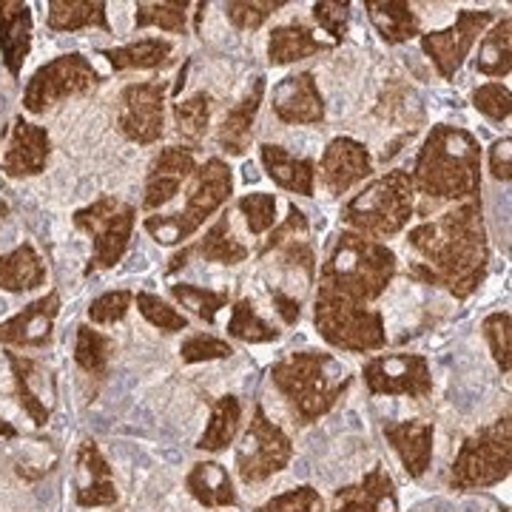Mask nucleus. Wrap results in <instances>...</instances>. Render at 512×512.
Here are the masks:
<instances>
[{
    "instance_id": "51",
    "label": "nucleus",
    "mask_w": 512,
    "mask_h": 512,
    "mask_svg": "<svg viewBox=\"0 0 512 512\" xmlns=\"http://www.w3.org/2000/svg\"><path fill=\"white\" fill-rule=\"evenodd\" d=\"M117 498L120 495H117L114 481H89V484L77 487V493H74L77 507H86V510H92V507H114Z\"/></svg>"
},
{
    "instance_id": "3",
    "label": "nucleus",
    "mask_w": 512,
    "mask_h": 512,
    "mask_svg": "<svg viewBox=\"0 0 512 512\" xmlns=\"http://www.w3.org/2000/svg\"><path fill=\"white\" fill-rule=\"evenodd\" d=\"M271 382L291 404L296 424L308 427L336 407L353 384V376L333 353L299 350L271 367Z\"/></svg>"
},
{
    "instance_id": "44",
    "label": "nucleus",
    "mask_w": 512,
    "mask_h": 512,
    "mask_svg": "<svg viewBox=\"0 0 512 512\" xmlns=\"http://www.w3.org/2000/svg\"><path fill=\"white\" fill-rule=\"evenodd\" d=\"M239 214L245 217V225L254 237H262L265 231H271L276 225V197L265 191H254L237 200Z\"/></svg>"
},
{
    "instance_id": "17",
    "label": "nucleus",
    "mask_w": 512,
    "mask_h": 512,
    "mask_svg": "<svg viewBox=\"0 0 512 512\" xmlns=\"http://www.w3.org/2000/svg\"><path fill=\"white\" fill-rule=\"evenodd\" d=\"M60 313V293L49 291L35 299L12 319L0 322V345L6 348H46L52 342L55 319Z\"/></svg>"
},
{
    "instance_id": "5",
    "label": "nucleus",
    "mask_w": 512,
    "mask_h": 512,
    "mask_svg": "<svg viewBox=\"0 0 512 512\" xmlns=\"http://www.w3.org/2000/svg\"><path fill=\"white\" fill-rule=\"evenodd\" d=\"M413 214H416V188L410 180V171L393 168L365 185L353 200L345 202L342 222L356 234L384 239L402 234L407 222L413 220Z\"/></svg>"
},
{
    "instance_id": "25",
    "label": "nucleus",
    "mask_w": 512,
    "mask_h": 512,
    "mask_svg": "<svg viewBox=\"0 0 512 512\" xmlns=\"http://www.w3.org/2000/svg\"><path fill=\"white\" fill-rule=\"evenodd\" d=\"M262 97H265V77H256L248 94L222 117L220 131H217V146L225 154L245 157V151L251 146V134H254V123L256 114H259V106H262Z\"/></svg>"
},
{
    "instance_id": "38",
    "label": "nucleus",
    "mask_w": 512,
    "mask_h": 512,
    "mask_svg": "<svg viewBox=\"0 0 512 512\" xmlns=\"http://www.w3.org/2000/svg\"><path fill=\"white\" fill-rule=\"evenodd\" d=\"M228 336L248 342V345H265V342H276L279 330L274 325H268L259 313L251 299H239L231 308V319H228Z\"/></svg>"
},
{
    "instance_id": "31",
    "label": "nucleus",
    "mask_w": 512,
    "mask_h": 512,
    "mask_svg": "<svg viewBox=\"0 0 512 512\" xmlns=\"http://www.w3.org/2000/svg\"><path fill=\"white\" fill-rule=\"evenodd\" d=\"M46 23L52 32H80V29H92V26L111 32L103 0H52Z\"/></svg>"
},
{
    "instance_id": "52",
    "label": "nucleus",
    "mask_w": 512,
    "mask_h": 512,
    "mask_svg": "<svg viewBox=\"0 0 512 512\" xmlns=\"http://www.w3.org/2000/svg\"><path fill=\"white\" fill-rule=\"evenodd\" d=\"M77 467H80L83 473H89L92 481H111L109 461L103 458L100 447H97L92 439H86L80 444V450H77Z\"/></svg>"
},
{
    "instance_id": "47",
    "label": "nucleus",
    "mask_w": 512,
    "mask_h": 512,
    "mask_svg": "<svg viewBox=\"0 0 512 512\" xmlns=\"http://www.w3.org/2000/svg\"><path fill=\"white\" fill-rule=\"evenodd\" d=\"M308 231H311V222H308V217H305V211H302V208H296V205H291L285 222H279V225L271 228V234H268V239L259 245L256 256H259V259H265V256L271 254L274 248H279L282 242H288V239H305L308 237Z\"/></svg>"
},
{
    "instance_id": "26",
    "label": "nucleus",
    "mask_w": 512,
    "mask_h": 512,
    "mask_svg": "<svg viewBox=\"0 0 512 512\" xmlns=\"http://www.w3.org/2000/svg\"><path fill=\"white\" fill-rule=\"evenodd\" d=\"M333 43H325L313 35L311 26H305L302 20H291V23H282L271 29L268 37V63L271 66H288L296 60H305V57L322 55L330 52Z\"/></svg>"
},
{
    "instance_id": "20",
    "label": "nucleus",
    "mask_w": 512,
    "mask_h": 512,
    "mask_svg": "<svg viewBox=\"0 0 512 512\" xmlns=\"http://www.w3.org/2000/svg\"><path fill=\"white\" fill-rule=\"evenodd\" d=\"M330 512H399L396 481L382 464H376L362 481L333 493Z\"/></svg>"
},
{
    "instance_id": "1",
    "label": "nucleus",
    "mask_w": 512,
    "mask_h": 512,
    "mask_svg": "<svg viewBox=\"0 0 512 512\" xmlns=\"http://www.w3.org/2000/svg\"><path fill=\"white\" fill-rule=\"evenodd\" d=\"M407 245L424 259L410 265V279L444 288L458 302L470 299L487 279L490 268V242L481 197L464 200L436 220L416 225L407 234Z\"/></svg>"
},
{
    "instance_id": "22",
    "label": "nucleus",
    "mask_w": 512,
    "mask_h": 512,
    "mask_svg": "<svg viewBox=\"0 0 512 512\" xmlns=\"http://www.w3.org/2000/svg\"><path fill=\"white\" fill-rule=\"evenodd\" d=\"M32 52V9L23 0H0V57L18 80Z\"/></svg>"
},
{
    "instance_id": "46",
    "label": "nucleus",
    "mask_w": 512,
    "mask_h": 512,
    "mask_svg": "<svg viewBox=\"0 0 512 512\" xmlns=\"http://www.w3.org/2000/svg\"><path fill=\"white\" fill-rule=\"evenodd\" d=\"M254 512H325V498L319 495L316 487L302 484L296 490L274 495L271 501H265L262 507H256Z\"/></svg>"
},
{
    "instance_id": "16",
    "label": "nucleus",
    "mask_w": 512,
    "mask_h": 512,
    "mask_svg": "<svg viewBox=\"0 0 512 512\" xmlns=\"http://www.w3.org/2000/svg\"><path fill=\"white\" fill-rule=\"evenodd\" d=\"M271 106L276 120L285 126H319L325 120V100L313 72L288 74L279 80L271 94Z\"/></svg>"
},
{
    "instance_id": "41",
    "label": "nucleus",
    "mask_w": 512,
    "mask_h": 512,
    "mask_svg": "<svg viewBox=\"0 0 512 512\" xmlns=\"http://www.w3.org/2000/svg\"><path fill=\"white\" fill-rule=\"evenodd\" d=\"M481 330H484V339H487V345H490L495 365H498V370L507 376L512 367V316L507 311L490 313V316L481 322Z\"/></svg>"
},
{
    "instance_id": "9",
    "label": "nucleus",
    "mask_w": 512,
    "mask_h": 512,
    "mask_svg": "<svg viewBox=\"0 0 512 512\" xmlns=\"http://www.w3.org/2000/svg\"><path fill=\"white\" fill-rule=\"evenodd\" d=\"M134 220H137L134 205L117 197H100L92 205L74 211V225L92 237V262L86 274L97 268H114L126 256L128 242L134 234Z\"/></svg>"
},
{
    "instance_id": "55",
    "label": "nucleus",
    "mask_w": 512,
    "mask_h": 512,
    "mask_svg": "<svg viewBox=\"0 0 512 512\" xmlns=\"http://www.w3.org/2000/svg\"><path fill=\"white\" fill-rule=\"evenodd\" d=\"M0 439H18V430L3 419H0Z\"/></svg>"
},
{
    "instance_id": "37",
    "label": "nucleus",
    "mask_w": 512,
    "mask_h": 512,
    "mask_svg": "<svg viewBox=\"0 0 512 512\" xmlns=\"http://www.w3.org/2000/svg\"><path fill=\"white\" fill-rule=\"evenodd\" d=\"M111 353H114V342L111 336L92 330L89 325L77 328V342H74V362L80 370H86L89 376L103 379L109 373Z\"/></svg>"
},
{
    "instance_id": "8",
    "label": "nucleus",
    "mask_w": 512,
    "mask_h": 512,
    "mask_svg": "<svg viewBox=\"0 0 512 512\" xmlns=\"http://www.w3.org/2000/svg\"><path fill=\"white\" fill-rule=\"evenodd\" d=\"M512 467V424L510 410L493 424L476 430L458 447L456 461L450 467V490L473 493L490 490L510 476Z\"/></svg>"
},
{
    "instance_id": "15",
    "label": "nucleus",
    "mask_w": 512,
    "mask_h": 512,
    "mask_svg": "<svg viewBox=\"0 0 512 512\" xmlns=\"http://www.w3.org/2000/svg\"><path fill=\"white\" fill-rule=\"evenodd\" d=\"M373 174V157L359 140L353 137H336L322 151L319 160V180L328 188V194L342 197L353 185L365 183Z\"/></svg>"
},
{
    "instance_id": "29",
    "label": "nucleus",
    "mask_w": 512,
    "mask_h": 512,
    "mask_svg": "<svg viewBox=\"0 0 512 512\" xmlns=\"http://www.w3.org/2000/svg\"><path fill=\"white\" fill-rule=\"evenodd\" d=\"M365 9L367 18L387 46H396L421 35L419 15L404 0H367Z\"/></svg>"
},
{
    "instance_id": "54",
    "label": "nucleus",
    "mask_w": 512,
    "mask_h": 512,
    "mask_svg": "<svg viewBox=\"0 0 512 512\" xmlns=\"http://www.w3.org/2000/svg\"><path fill=\"white\" fill-rule=\"evenodd\" d=\"M271 302H274L276 313L282 316L285 325H296L302 319V299L288 296V293L282 291H271Z\"/></svg>"
},
{
    "instance_id": "7",
    "label": "nucleus",
    "mask_w": 512,
    "mask_h": 512,
    "mask_svg": "<svg viewBox=\"0 0 512 512\" xmlns=\"http://www.w3.org/2000/svg\"><path fill=\"white\" fill-rule=\"evenodd\" d=\"M313 328L330 348L345 353H370L387 345L382 311L350 302L325 285H319L313 296Z\"/></svg>"
},
{
    "instance_id": "11",
    "label": "nucleus",
    "mask_w": 512,
    "mask_h": 512,
    "mask_svg": "<svg viewBox=\"0 0 512 512\" xmlns=\"http://www.w3.org/2000/svg\"><path fill=\"white\" fill-rule=\"evenodd\" d=\"M293 458V444L288 433L268 419L265 407L256 404L251 424L237 447L234 467L245 484H262L276 473H282Z\"/></svg>"
},
{
    "instance_id": "14",
    "label": "nucleus",
    "mask_w": 512,
    "mask_h": 512,
    "mask_svg": "<svg viewBox=\"0 0 512 512\" xmlns=\"http://www.w3.org/2000/svg\"><path fill=\"white\" fill-rule=\"evenodd\" d=\"M117 126L137 146H154L165 134V83H131L117 100Z\"/></svg>"
},
{
    "instance_id": "40",
    "label": "nucleus",
    "mask_w": 512,
    "mask_h": 512,
    "mask_svg": "<svg viewBox=\"0 0 512 512\" xmlns=\"http://www.w3.org/2000/svg\"><path fill=\"white\" fill-rule=\"evenodd\" d=\"M188 3H137V15H134V29H148L157 26L171 35H185L188 29Z\"/></svg>"
},
{
    "instance_id": "21",
    "label": "nucleus",
    "mask_w": 512,
    "mask_h": 512,
    "mask_svg": "<svg viewBox=\"0 0 512 512\" xmlns=\"http://www.w3.org/2000/svg\"><path fill=\"white\" fill-rule=\"evenodd\" d=\"M387 444L402 458V467L410 478H421L430 470L433 461V441H436V424L433 421H390L382 427Z\"/></svg>"
},
{
    "instance_id": "48",
    "label": "nucleus",
    "mask_w": 512,
    "mask_h": 512,
    "mask_svg": "<svg viewBox=\"0 0 512 512\" xmlns=\"http://www.w3.org/2000/svg\"><path fill=\"white\" fill-rule=\"evenodd\" d=\"M473 106H476L487 120L501 123V120H510L512 114V94L507 86L501 83H484L473 92Z\"/></svg>"
},
{
    "instance_id": "36",
    "label": "nucleus",
    "mask_w": 512,
    "mask_h": 512,
    "mask_svg": "<svg viewBox=\"0 0 512 512\" xmlns=\"http://www.w3.org/2000/svg\"><path fill=\"white\" fill-rule=\"evenodd\" d=\"M211 111H214V97L208 92H197L174 103V126H177V134L183 137L185 143H191L194 151H197V146H200L202 140H205V134H208Z\"/></svg>"
},
{
    "instance_id": "45",
    "label": "nucleus",
    "mask_w": 512,
    "mask_h": 512,
    "mask_svg": "<svg viewBox=\"0 0 512 512\" xmlns=\"http://www.w3.org/2000/svg\"><path fill=\"white\" fill-rule=\"evenodd\" d=\"M234 348L228 339L211 336V333H194L180 345V359L185 365H200V362H214V359H231Z\"/></svg>"
},
{
    "instance_id": "12",
    "label": "nucleus",
    "mask_w": 512,
    "mask_h": 512,
    "mask_svg": "<svg viewBox=\"0 0 512 512\" xmlns=\"http://www.w3.org/2000/svg\"><path fill=\"white\" fill-rule=\"evenodd\" d=\"M490 23H495L493 9H461L453 20V26H447L441 32L421 35V52L433 60L436 72L444 80H453Z\"/></svg>"
},
{
    "instance_id": "49",
    "label": "nucleus",
    "mask_w": 512,
    "mask_h": 512,
    "mask_svg": "<svg viewBox=\"0 0 512 512\" xmlns=\"http://www.w3.org/2000/svg\"><path fill=\"white\" fill-rule=\"evenodd\" d=\"M313 20L319 23L322 32L333 37V46L342 43L348 35L350 26V3H339V0H319L313 3Z\"/></svg>"
},
{
    "instance_id": "18",
    "label": "nucleus",
    "mask_w": 512,
    "mask_h": 512,
    "mask_svg": "<svg viewBox=\"0 0 512 512\" xmlns=\"http://www.w3.org/2000/svg\"><path fill=\"white\" fill-rule=\"evenodd\" d=\"M197 171V160H194V148L168 146L163 148L151 165H148L146 177V197H143V208L146 211H157L180 194L185 180H191Z\"/></svg>"
},
{
    "instance_id": "13",
    "label": "nucleus",
    "mask_w": 512,
    "mask_h": 512,
    "mask_svg": "<svg viewBox=\"0 0 512 512\" xmlns=\"http://www.w3.org/2000/svg\"><path fill=\"white\" fill-rule=\"evenodd\" d=\"M370 396L427 399L433 393L430 362L421 353H384L362 367Z\"/></svg>"
},
{
    "instance_id": "10",
    "label": "nucleus",
    "mask_w": 512,
    "mask_h": 512,
    "mask_svg": "<svg viewBox=\"0 0 512 512\" xmlns=\"http://www.w3.org/2000/svg\"><path fill=\"white\" fill-rule=\"evenodd\" d=\"M103 83L100 72L92 66V60L83 55H60L52 63L40 66L23 92V109L29 114H46V111L69 100L94 92Z\"/></svg>"
},
{
    "instance_id": "30",
    "label": "nucleus",
    "mask_w": 512,
    "mask_h": 512,
    "mask_svg": "<svg viewBox=\"0 0 512 512\" xmlns=\"http://www.w3.org/2000/svg\"><path fill=\"white\" fill-rule=\"evenodd\" d=\"M40 285H46V262L40 259V254L29 242L0 256V288L3 291L26 293L35 291Z\"/></svg>"
},
{
    "instance_id": "33",
    "label": "nucleus",
    "mask_w": 512,
    "mask_h": 512,
    "mask_svg": "<svg viewBox=\"0 0 512 512\" xmlns=\"http://www.w3.org/2000/svg\"><path fill=\"white\" fill-rule=\"evenodd\" d=\"M239 424H242V402L231 393L220 396L211 404V421L197 441V450H205V453L228 450V444H234V439H237Z\"/></svg>"
},
{
    "instance_id": "27",
    "label": "nucleus",
    "mask_w": 512,
    "mask_h": 512,
    "mask_svg": "<svg viewBox=\"0 0 512 512\" xmlns=\"http://www.w3.org/2000/svg\"><path fill=\"white\" fill-rule=\"evenodd\" d=\"M185 490L191 498L214 510V507H237L239 498L234 490V481L228 467H222L220 461H197L188 476H185Z\"/></svg>"
},
{
    "instance_id": "42",
    "label": "nucleus",
    "mask_w": 512,
    "mask_h": 512,
    "mask_svg": "<svg viewBox=\"0 0 512 512\" xmlns=\"http://www.w3.org/2000/svg\"><path fill=\"white\" fill-rule=\"evenodd\" d=\"M134 302H137V311L143 313L148 325H154L163 333H180V330H188V316L180 313L177 308H171L165 299H160L157 293L140 291L134 293Z\"/></svg>"
},
{
    "instance_id": "6",
    "label": "nucleus",
    "mask_w": 512,
    "mask_h": 512,
    "mask_svg": "<svg viewBox=\"0 0 512 512\" xmlns=\"http://www.w3.org/2000/svg\"><path fill=\"white\" fill-rule=\"evenodd\" d=\"M234 194V174L225 160L208 157L205 163L197 165L191 188L185 194V208L177 214H154L146 217V231L154 242L160 245H180L200 231L205 220H211L225 202Z\"/></svg>"
},
{
    "instance_id": "39",
    "label": "nucleus",
    "mask_w": 512,
    "mask_h": 512,
    "mask_svg": "<svg viewBox=\"0 0 512 512\" xmlns=\"http://www.w3.org/2000/svg\"><path fill=\"white\" fill-rule=\"evenodd\" d=\"M171 299L177 305H183L188 311L194 313L197 319H202L205 325H214L217 322V313L222 308H228L231 296L228 291H211V288H200V285H191V282H177L171 285Z\"/></svg>"
},
{
    "instance_id": "50",
    "label": "nucleus",
    "mask_w": 512,
    "mask_h": 512,
    "mask_svg": "<svg viewBox=\"0 0 512 512\" xmlns=\"http://www.w3.org/2000/svg\"><path fill=\"white\" fill-rule=\"evenodd\" d=\"M134 305V293L131 291H109L103 296L92 299L89 305V319L94 325H114V322H123Z\"/></svg>"
},
{
    "instance_id": "56",
    "label": "nucleus",
    "mask_w": 512,
    "mask_h": 512,
    "mask_svg": "<svg viewBox=\"0 0 512 512\" xmlns=\"http://www.w3.org/2000/svg\"><path fill=\"white\" fill-rule=\"evenodd\" d=\"M504 512H507V510H504Z\"/></svg>"
},
{
    "instance_id": "34",
    "label": "nucleus",
    "mask_w": 512,
    "mask_h": 512,
    "mask_svg": "<svg viewBox=\"0 0 512 512\" xmlns=\"http://www.w3.org/2000/svg\"><path fill=\"white\" fill-rule=\"evenodd\" d=\"M476 72L484 77H510L512 72V20H495L493 29L481 37Z\"/></svg>"
},
{
    "instance_id": "35",
    "label": "nucleus",
    "mask_w": 512,
    "mask_h": 512,
    "mask_svg": "<svg viewBox=\"0 0 512 512\" xmlns=\"http://www.w3.org/2000/svg\"><path fill=\"white\" fill-rule=\"evenodd\" d=\"M6 362L12 367V382H15V396H18L20 407L29 413V419L35 421L37 427H43L49 421V416H52V410H49V404L43 402L40 393L32 387V376L40 370V365H37L35 359L12 353V350H6Z\"/></svg>"
},
{
    "instance_id": "28",
    "label": "nucleus",
    "mask_w": 512,
    "mask_h": 512,
    "mask_svg": "<svg viewBox=\"0 0 512 512\" xmlns=\"http://www.w3.org/2000/svg\"><path fill=\"white\" fill-rule=\"evenodd\" d=\"M100 55L109 60V66L114 72H154V69H165L174 63V46L171 40L163 37H143V40H134L128 46L120 49H100Z\"/></svg>"
},
{
    "instance_id": "32",
    "label": "nucleus",
    "mask_w": 512,
    "mask_h": 512,
    "mask_svg": "<svg viewBox=\"0 0 512 512\" xmlns=\"http://www.w3.org/2000/svg\"><path fill=\"white\" fill-rule=\"evenodd\" d=\"M185 254H188V259H191V256H200L202 262L239 265V262L248 259V248L234 237L231 220H228V214H225V217H220V220L205 231V237H202L197 245H185Z\"/></svg>"
},
{
    "instance_id": "53",
    "label": "nucleus",
    "mask_w": 512,
    "mask_h": 512,
    "mask_svg": "<svg viewBox=\"0 0 512 512\" xmlns=\"http://www.w3.org/2000/svg\"><path fill=\"white\" fill-rule=\"evenodd\" d=\"M512 140L510 137H501L495 140L493 148H490V171L498 183H510L512 180Z\"/></svg>"
},
{
    "instance_id": "2",
    "label": "nucleus",
    "mask_w": 512,
    "mask_h": 512,
    "mask_svg": "<svg viewBox=\"0 0 512 512\" xmlns=\"http://www.w3.org/2000/svg\"><path fill=\"white\" fill-rule=\"evenodd\" d=\"M416 194L424 197L421 214L439 202H464L481 191V146L476 134L458 126H433L424 137L410 171Z\"/></svg>"
},
{
    "instance_id": "4",
    "label": "nucleus",
    "mask_w": 512,
    "mask_h": 512,
    "mask_svg": "<svg viewBox=\"0 0 512 512\" xmlns=\"http://www.w3.org/2000/svg\"><path fill=\"white\" fill-rule=\"evenodd\" d=\"M396 274H399V259L384 242L348 228L333 239L328 256L319 268V285L342 293L350 302L370 305L387 291Z\"/></svg>"
},
{
    "instance_id": "43",
    "label": "nucleus",
    "mask_w": 512,
    "mask_h": 512,
    "mask_svg": "<svg viewBox=\"0 0 512 512\" xmlns=\"http://www.w3.org/2000/svg\"><path fill=\"white\" fill-rule=\"evenodd\" d=\"M282 6H285V0H231V3H222L225 18L231 20L239 32L262 29V23L274 12H279Z\"/></svg>"
},
{
    "instance_id": "19",
    "label": "nucleus",
    "mask_w": 512,
    "mask_h": 512,
    "mask_svg": "<svg viewBox=\"0 0 512 512\" xmlns=\"http://www.w3.org/2000/svg\"><path fill=\"white\" fill-rule=\"evenodd\" d=\"M49 154H52L49 131L18 117L15 126H12V137H9V148L3 154L0 171L6 177H15V180H20V177H37V174L46 171Z\"/></svg>"
},
{
    "instance_id": "24",
    "label": "nucleus",
    "mask_w": 512,
    "mask_h": 512,
    "mask_svg": "<svg viewBox=\"0 0 512 512\" xmlns=\"http://www.w3.org/2000/svg\"><path fill=\"white\" fill-rule=\"evenodd\" d=\"M268 256H274L271 268H274V274L279 276V282H271V285H268L271 291H282L288 293V296H293L291 285H296L299 293H302L308 291L313 282H316V254H313L308 239H288V242H282V245L274 248ZM268 256H265V259H268Z\"/></svg>"
},
{
    "instance_id": "23",
    "label": "nucleus",
    "mask_w": 512,
    "mask_h": 512,
    "mask_svg": "<svg viewBox=\"0 0 512 512\" xmlns=\"http://www.w3.org/2000/svg\"><path fill=\"white\" fill-rule=\"evenodd\" d=\"M259 160L265 165V174L282 191H291L299 197H313L316 191V163L311 157H293L291 151L274 143L259 146Z\"/></svg>"
}]
</instances>
